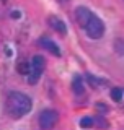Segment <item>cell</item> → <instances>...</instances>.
<instances>
[{
	"mask_svg": "<svg viewBox=\"0 0 124 130\" xmlns=\"http://www.w3.org/2000/svg\"><path fill=\"white\" fill-rule=\"evenodd\" d=\"M57 120H59V114L54 109H44V111H41L39 119H38L41 130H52L56 127Z\"/></svg>",
	"mask_w": 124,
	"mask_h": 130,
	"instance_id": "obj_2",
	"label": "cell"
},
{
	"mask_svg": "<svg viewBox=\"0 0 124 130\" xmlns=\"http://www.w3.org/2000/svg\"><path fill=\"white\" fill-rule=\"evenodd\" d=\"M72 86H73V91H75L77 94H82V93H83V81H82L80 76H75V78H73Z\"/></svg>",
	"mask_w": 124,
	"mask_h": 130,
	"instance_id": "obj_8",
	"label": "cell"
},
{
	"mask_svg": "<svg viewBox=\"0 0 124 130\" xmlns=\"http://www.w3.org/2000/svg\"><path fill=\"white\" fill-rule=\"evenodd\" d=\"M44 65H46V62H44L43 57H41V55H34V57H33V60H31V72L43 73Z\"/></svg>",
	"mask_w": 124,
	"mask_h": 130,
	"instance_id": "obj_7",
	"label": "cell"
},
{
	"mask_svg": "<svg viewBox=\"0 0 124 130\" xmlns=\"http://www.w3.org/2000/svg\"><path fill=\"white\" fill-rule=\"evenodd\" d=\"M39 46L44 47L46 51H49L51 54H54V55H60V49H59V46H57L56 42H52L51 39H47V38H41V39H39Z\"/></svg>",
	"mask_w": 124,
	"mask_h": 130,
	"instance_id": "obj_6",
	"label": "cell"
},
{
	"mask_svg": "<svg viewBox=\"0 0 124 130\" xmlns=\"http://www.w3.org/2000/svg\"><path fill=\"white\" fill-rule=\"evenodd\" d=\"M93 16V13L88 10L86 7H77L75 8V18H77V23L80 24L82 28L86 26V23L90 21V18Z\"/></svg>",
	"mask_w": 124,
	"mask_h": 130,
	"instance_id": "obj_4",
	"label": "cell"
},
{
	"mask_svg": "<svg viewBox=\"0 0 124 130\" xmlns=\"http://www.w3.org/2000/svg\"><path fill=\"white\" fill-rule=\"evenodd\" d=\"M47 23H49V26L54 31H57L59 34H67V26H65V23L62 21L60 18H57V16H49Z\"/></svg>",
	"mask_w": 124,
	"mask_h": 130,
	"instance_id": "obj_5",
	"label": "cell"
},
{
	"mask_svg": "<svg viewBox=\"0 0 124 130\" xmlns=\"http://www.w3.org/2000/svg\"><path fill=\"white\" fill-rule=\"evenodd\" d=\"M33 103H31V98H28L23 93L18 91H10L7 96L5 101V109L8 112V116L13 117V119H20V117L26 116L28 112L31 111Z\"/></svg>",
	"mask_w": 124,
	"mask_h": 130,
	"instance_id": "obj_1",
	"label": "cell"
},
{
	"mask_svg": "<svg viewBox=\"0 0 124 130\" xmlns=\"http://www.w3.org/2000/svg\"><path fill=\"white\" fill-rule=\"evenodd\" d=\"M85 32L90 36L92 39H100L101 36H103V32H105V24H103V21L98 16H92L90 18V21L86 23V26L83 28Z\"/></svg>",
	"mask_w": 124,
	"mask_h": 130,
	"instance_id": "obj_3",
	"label": "cell"
},
{
	"mask_svg": "<svg viewBox=\"0 0 124 130\" xmlns=\"http://www.w3.org/2000/svg\"><path fill=\"white\" fill-rule=\"evenodd\" d=\"M111 98H113V101H121L122 99V89L121 88H113L111 89Z\"/></svg>",
	"mask_w": 124,
	"mask_h": 130,
	"instance_id": "obj_10",
	"label": "cell"
},
{
	"mask_svg": "<svg viewBox=\"0 0 124 130\" xmlns=\"http://www.w3.org/2000/svg\"><path fill=\"white\" fill-rule=\"evenodd\" d=\"M93 124H95V122H93V119H92V117H83V119L80 120V125H82L83 128H88V127H92Z\"/></svg>",
	"mask_w": 124,
	"mask_h": 130,
	"instance_id": "obj_11",
	"label": "cell"
},
{
	"mask_svg": "<svg viewBox=\"0 0 124 130\" xmlns=\"http://www.w3.org/2000/svg\"><path fill=\"white\" fill-rule=\"evenodd\" d=\"M114 52L118 55H124V39L122 38H118L114 41Z\"/></svg>",
	"mask_w": 124,
	"mask_h": 130,
	"instance_id": "obj_9",
	"label": "cell"
}]
</instances>
